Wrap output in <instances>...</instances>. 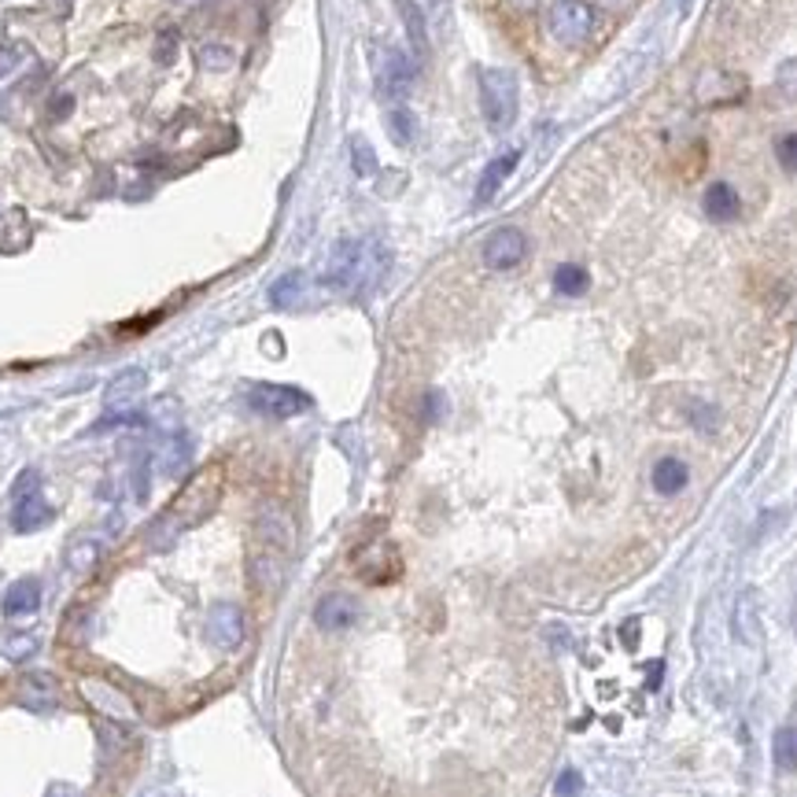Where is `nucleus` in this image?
I'll return each mask as SVG.
<instances>
[{
  "mask_svg": "<svg viewBox=\"0 0 797 797\" xmlns=\"http://www.w3.org/2000/svg\"><path fill=\"white\" fill-rule=\"evenodd\" d=\"M388 262H392V255L377 236L340 240L325 262L321 281H325V288H336V292H366L384 278Z\"/></svg>",
  "mask_w": 797,
  "mask_h": 797,
  "instance_id": "nucleus-1",
  "label": "nucleus"
},
{
  "mask_svg": "<svg viewBox=\"0 0 797 797\" xmlns=\"http://www.w3.org/2000/svg\"><path fill=\"white\" fill-rule=\"evenodd\" d=\"M218 495H222V469H204L200 477H193L182 488V495L173 498V506L155 520V528H152V536H159L155 543H166L177 531L200 524L218 506Z\"/></svg>",
  "mask_w": 797,
  "mask_h": 797,
  "instance_id": "nucleus-2",
  "label": "nucleus"
},
{
  "mask_svg": "<svg viewBox=\"0 0 797 797\" xmlns=\"http://www.w3.org/2000/svg\"><path fill=\"white\" fill-rule=\"evenodd\" d=\"M480 108L491 130H506L517 119V78L502 67L480 70Z\"/></svg>",
  "mask_w": 797,
  "mask_h": 797,
  "instance_id": "nucleus-3",
  "label": "nucleus"
},
{
  "mask_svg": "<svg viewBox=\"0 0 797 797\" xmlns=\"http://www.w3.org/2000/svg\"><path fill=\"white\" fill-rule=\"evenodd\" d=\"M52 520V506L45 502V491H41V477L34 469H26L19 480H16V509H12V528L19 536H30V531L45 528Z\"/></svg>",
  "mask_w": 797,
  "mask_h": 797,
  "instance_id": "nucleus-4",
  "label": "nucleus"
},
{
  "mask_svg": "<svg viewBox=\"0 0 797 797\" xmlns=\"http://www.w3.org/2000/svg\"><path fill=\"white\" fill-rule=\"evenodd\" d=\"M247 406L262 417H296L303 410H310V395L299 392V388H288V384H255L247 392Z\"/></svg>",
  "mask_w": 797,
  "mask_h": 797,
  "instance_id": "nucleus-5",
  "label": "nucleus"
},
{
  "mask_svg": "<svg viewBox=\"0 0 797 797\" xmlns=\"http://www.w3.org/2000/svg\"><path fill=\"white\" fill-rule=\"evenodd\" d=\"M547 26L561 45H580L594 30V8L583 0H558L547 16Z\"/></svg>",
  "mask_w": 797,
  "mask_h": 797,
  "instance_id": "nucleus-6",
  "label": "nucleus"
},
{
  "mask_svg": "<svg viewBox=\"0 0 797 797\" xmlns=\"http://www.w3.org/2000/svg\"><path fill=\"white\" fill-rule=\"evenodd\" d=\"M373 67H377V85H381L384 97L399 100V97L410 93V85H414V63H410L406 52H399V48H381V52L373 56Z\"/></svg>",
  "mask_w": 797,
  "mask_h": 797,
  "instance_id": "nucleus-7",
  "label": "nucleus"
},
{
  "mask_svg": "<svg viewBox=\"0 0 797 797\" xmlns=\"http://www.w3.org/2000/svg\"><path fill=\"white\" fill-rule=\"evenodd\" d=\"M528 255V240L520 229L506 225V229H495L488 240H484V266L488 270H513V266Z\"/></svg>",
  "mask_w": 797,
  "mask_h": 797,
  "instance_id": "nucleus-8",
  "label": "nucleus"
},
{
  "mask_svg": "<svg viewBox=\"0 0 797 797\" xmlns=\"http://www.w3.org/2000/svg\"><path fill=\"white\" fill-rule=\"evenodd\" d=\"M207 639H211V646H218L225 654L244 643V613L233 602H218L211 609V616H207Z\"/></svg>",
  "mask_w": 797,
  "mask_h": 797,
  "instance_id": "nucleus-9",
  "label": "nucleus"
},
{
  "mask_svg": "<svg viewBox=\"0 0 797 797\" xmlns=\"http://www.w3.org/2000/svg\"><path fill=\"white\" fill-rule=\"evenodd\" d=\"M694 97H697L701 108L735 104V100L746 97V81L735 78V74H728V70H708V74H701V81H697V89H694Z\"/></svg>",
  "mask_w": 797,
  "mask_h": 797,
  "instance_id": "nucleus-10",
  "label": "nucleus"
},
{
  "mask_svg": "<svg viewBox=\"0 0 797 797\" xmlns=\"http://www.w3.org/2000/svg\"><path fill=\"white\" fill-rule=\"evenodd\" d=\"M354 620H359V602H354L351 594L332 591L314 605V624L325 628V632H343V628L354 624Z\"/></svg>",
  "mask_w": 797,
  "mask_h": 797,
  "instance_id": "nucleus-11",
  "label": "nucleus"
},
{
  "mask_svg": "<svg viewBox=\"0 0 797 797\" xmlns=\"http://www.w3.org/2000/svg\"><path fill=\"white\" fill-rule=\"evenodd\" d=\"M354 561H359V576H362L366 583H388V580L399 576V554H395V547H388V543L366 547Z\"/></svg>",
  "mask_w": 797,
  "mask_h": 797,
  "instance_id": "nucleus-12",
  "label": "nucleus"
},
{
  "mask_svg": "<svg viewBox=\"0 0 797 797\" xmlns=\"http://www.w3.org/2000/svg\"><path fill=\"white\" fill-rule=\"evenodd\" d=\"M517 163H520V152H506V155H495V159L484 166L480 182H477V207H484V204H491V200L498 196V189L506 185V177L513 173Z\"/></svg>",
  "mask_w": 797,
  "mask_h": 797,
  "instance_id": "nucleus-13",
  "label": "nucleus"
},
{
  "mask_svg": "<svg viewBox=\"0 0 797 797\" xmlns=\"http://www.w3.org/2000/svg\"><path fill=\"white\" fill-rule=\"evenodd\" d=\"M705 215L713 218V222H735V218L742 215V196H739L728 182L708 185V193H705Z\"/></svg>",
  "mask_w": 797,
  "mask_h": 797,
  "instance_id": "nucleus-14",
  "label": "nucleus"
},
{
  "mask_svg": "<svg viewBox=\"0 0 797 797\" xmlns=\"http://www.w3.org/2000/svg\"><path fill=\"white\" fill-rule=\"evenodd\" d=\"M144 384H148V377H144V370H126V373H119L111 384H108V406L111 410H130L133 406V399L144 392Z\"/></svg>",
  "mask_w": 797,
  "mask_h": 797,
  "instance_id": "nucleus-15",
  "label": "nucleus"
},
{
  "mask_svg": "<svg viewBox=\"0 0 797 797\" xmlns=\"http://www.w3.org/2000/svg\"><path fill=\"white\" fill-rule=\"evenodd\" d=\"M395 8H399V16H403V26H406V37H410L414 56L425 59V56H428V30H425L421 8L414 5V0H395Z\"/></svg>",
  "mask_w": 797,
  "mask_h": 797,
  "instance_id": "nucleus-16",
  "label": "nucleus"
},
{
  "mask_svg": "<svg viewBox=\"0 0 797 797\" xmlns=\"http://www.w3.org/2000/svg\"><path fill=\"white\" fill-rule=\"evenodd\" d=\"M258 531H262L266 543H274V547H281V551L292 547V520H288V513L278 509V506H270V509L258 517Z\"/></svg>",
  "mask_w": 797,
  "mask_h": 797,
  "instance_id": "nucleus-17",
  "label": "nucleus"
},
{
  "mask_svg": "<svg viewBox=\"0 0 797 797\" xmlns=\"http://www.w3.org/2000/svg\"><path fill=\"white\" fill-rule=\"evenodd\" d=\"M41 605V583L37 580H19L8 587L5 594V613L8 616H23V613H34Z\"/></svg>",
  "mask_w": 797,
  "mask_h": 797,
  "instance_id": "nucleus-18",
  "label": "nucleus"
},
{
  "mask_svg": "<svg viewBox=\"0 0 797 797\" xmlns=\"http://www.w3.org/2000/svg\"><path fill=\"white\" fill-rule=\"evenodd\" d=\"M303 292H307V278H303L299 270H292V274H285V278L274 281V288H270V303L281 307V310H288V307H296V303L303 299Z\"/></svg>",
  "mask_w": 797,
  "mask_h": 797,
  "instance_id": "nucleus-19",
  "label": "nucleus"
},
{
  "mask_svg": "<svg viewBox=\"0 0 797 797\" xmlns=\"http://www.w3.org/2000/svg\"><path fill=\"white\" fill-rule=\"evenodd\" d=\"M683 484H687V466L679 458H661L654 466V491L676 495V491H683Z\"/></svg>",
  "mask_w": 797,
  "mask_h": 797,
  "instance_id": "nucleus-20",
  "label": "nucleus"
},
{
  "mask_svg": "<svg viewBox=\"0 0 797 797\" xmlns=\"http://www.w3.org/2000/svg\"><path fill=\"white\" fill-rule=\"evenodd\" d=\"M587 285H591V278H587V270H583V266H576V262H565V266H558V274H554V288H558L561 296H583V292H587Z\"/></svg>",
  "mask_w": 797,
  "mask_h": 797,
  "instance_id": "nucleus-21",
  "label": "nucleus"
},
{
  "mask_svg": "<svg viewBox=\"0 0 797 797\" xmlns=\"http://www.w3.org/2000/svg\"><path fill=\"white\" fill-rule=\"evenodd\" d=\"M384 126H388V133H392V141H395V144H410V141H414V133H417L414 111H410V108H403V104H395V108L384 115Z\"/></svg>",
  "mask_w": 797,
  "mask_h": 797,
  "instance_id": "nucleus-22",
  "label": "nucleus"
},
{
  "mask_svg": "<svg viewBox=\"0 0 797 797\" xmlns=\"http://www.w3.org/2000/svg\"><path fill=\"white\" fill-rule=\"evenodd\" d=\"M23 705H30L34 713H45V708H52V705H56V690H52V683H48L45 676H34V679H26Z\"/></svg>",
  "mask_w": 797,
  "mask_h": 797,
  "instance_id": "nucleus-23",
  "label": "nucleus"
},
{
  "mask_svg": "<svg viewBox=\"0 0 797 797\" xmlns=\"http://www.w3.org/2000/svg\"><path fill=\"white\" fill-rule=\"evenodd\" d=\"M351 163H354V173H359V177H373L377 173V152L370 148V141H362V137L351 141Z\"/></svg>",
  "mask_w": 797,
  "mask_h": 797,
  "instance_id": "nucleus-24",
  "label": "nucleus"
},
{
  "mask_svg": "<svg viewBox=\"0 0 797 797\" xmlns=\"http://www.w3.org/2000/svg\"><path fill=\"white\" fill-rule=\"evenodd\" d=\"M185 462H189V439H185V435H173V451H170V447L163 451L159 469L173 477V473H182V469H185Z\"/></svg>",
  "mask_w": 797,
  "mask_h": 797,
  "instance_id": "nucleus-25",
  "label": "nucleus"
},
{
  "mask_svg": "<svg viewBox=\"0 0 797 797\" xmlns=\"http://www.w3.org/2000/svg\"><path fill=\"white\" fill-rule=\"evenodd\" d=\"M251 572H255V583H258L262 591H278V583H281V565H278L274 558H255Z\"/></svg>",
  "mask_w": 797,
  "mask_h": 797,
  "instance_id": "nucleus-26",
  "label": "nucleus"
},
{
  "mask_svg": "<svg viewBox=\"0 0 797 797\" xmlns=\"http://www.w3.org/2000/svg\"><path fill=\"white\" fill-rule=\"evenodd\" d=\"M775 159H779L782 170L797 173V133H782V137L775 141Z\"/></svg>",
  "mask_w": 797,
  "mask_h": 797,
  "instance_id": "nucleus-27",
  "label": "nucleus"
},
{
  "mask_svg": "<svg viewBox=\"0 0 797 797\" xmlns=\"http://www.w3.org/2000/svg\"><path fill=\"white\" fill-rule=\"evenodd\" d=\"M200 63H204L207 70H229V67H233V52L222 48V45H207V48L200 52Z\"/></svg>",
  "mask_w": 797,
  "mask_h": 797,
  "instance_id": "nucleus-28",
  "label": "nucleus"
},
{
  "mask_svg": "<svg viewBox=\"0 0 797 797\" xmlns=\"http://www.w3.org/2000/svg\"><path fill=\"white\" fill-rule=\"evenodd\" d=\"M775 753H779V764L797 771V731H782L775 742Z\"/></svg>",
  "mask_w": 797,
  "mask_h": 797,
  "instance_id": "nucleus-29",
  "label": "nucleus"
},
{
  "mask_svg": "<svg viewBox=\"0 0 797 797\" xmlns=\"http://www.w3.org/2000/svg\"><path fill=\"white\" fill-rule=\"evenodd\" d=\"M779 93L786 100H797V59H786L779 67Z\"/></svg>",
  "mask_w": 797,
  "mask_h": 797,
  "instance_id": "nucleus-30",
  "label": "nucleus"
},
{
  "mask_svg": "<svg viewBox=\"0 0 797 797\" xmlns=\"http://www.w3.org/2000/svg\"><path fill=\"white\" fill-rule=\"evenodd\" d=\"M97 554H100V547H97V543H85V547L78 543V547L70 551V565H74V569H89V565L97 561Z\"/></svg>",
  "mask_w": 797,
  "mask_h": 797,
  "instance_id": "nucleus-31",
  "label": "nucleus"
},
{
  "mask_svg": "<svg viewBox=\"0 0 797 797\" xmlns=\"http://www.w3.org/2000/svg\"><path fill=\"white\" fill-rule=\"evenodd\" d=\"M155 59H159V63H173V59H177V37H166V34H163V37H159V48H155Z\"/></svg>",
  "mask_w": 797,
  "mask_h": 797,
  "instance_id": "nucleus-32",
  "label": "nucleus"
},
{
  "mask_svg": "<svg viewBox=\"0 0 797 797\" xmlns=\"http://www.w3.org/2000/svg\"><path fill=\"white\" fill-rule=\"evenodd\" d=\"M30 650H34V639H12V643H8V654H12V657H26Z\"/></svg>",
  "mask_w": 797,
  "mask_h": 797,
  "instance_id": "nucleus-33",
  "label": "nucleus"
},
{
  "mask_svg": "<svg viewBox=\"0 0 797 797\" xmlns=\"http://www.w3.org/2000/svg\"><path fill=\"white\" fill-rule=\"evenodd\" d=\"M48 797H78V790H74V786H63V782H59V786H52V790H48Z\"/></svg>",
  "mask_w": 797,
  "mask_h": 797,
  "instance_id": "nucleus-34",
  "label": "nucleus"
},
{
  "mask_svg": "<svg viewBox=\"0 0 797 797\" xmlns=\"http://www.w3.org/2000/svg\"><path fill=\"white\" fill-rule=\"evenodd\" d=\"M572 790H576V775H565L561 779V793H572Z\"/></svg>",
  "mask_w": 797,
  "mask_h": 797,
  "instance_id": "nucleus-35",
  "label": "nucleus"
},
{
  "mask_svg": "<svg viewBox=\"0 0 797 797\" xmlns=\"http://www.w3.org/2000/svg\"><path fill=\"white\" fill-rule=\"evenodd\" d=\"M16 59H19V56H5V59H0V74H5V70H8Z\"/></svg>",
  "mask_w": 797,
  "mask_h": 797,
  "instance_id": "nucleus-36",
  "label": "nucleus"
},
{
  "mask_svg": "<svg viewBox=\"0 0 797 797\" xmlns=\"http://www.w3.org/2000/svg\"><path fill=\"white\" fill-rule=\"evenodd\" d=\"M428 5H432V8H447V0H428Z\"/></svg>",
  "mask_w": 797,
  "mask_h": 797,
  "instance_id": "nucleus-37",
  "label": "nucleus"
},
{
  "mask_svg": "<svg viewBox=\"0 0 797 797\" xmlns=\"http://www.w3.org/2000/svg\"><path fill=\"white\" fill-rule=\"evenodd\" d=\"M63 5H70V0H63Z\"/></svg>",
  "mask_w": 797,
  "mask_h": 797,
  "instance_id": "nucleus-38",
  "label": "nucleus"
}]
</instances>
